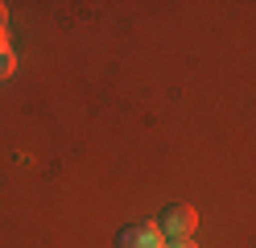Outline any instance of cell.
Instances as JSON below:
<instances>
[{
    "mask_svg": "<svg viewBox=\"0 0 256 248\" xmlns=\"http://www.w3.org/2000/svg\"><path fill=\"white\" fill-rule=\"evenodd\" d=\"M116 248H162V231H157V223H128L120 227Z\"/></svg>",
    "mask_w": 256,
    "mask_h": 248,
    "instance_id": "2",
    "label": "cell"
},
{
    "mask_svg": "<svg viewBox=\"0 0 256 248\" xmlns=\"http://www.w3.org/2000/svg\"><path fill=\"white\" fill-rule=\"evenodd\" d=\"M4 21H8V5H0V29H4Z\"/></svg>",
    "mask_w": 256,
    "mask_h": 248,
    "instance_id": "5",
    "label": "cell"
},
{
    "mask_svg": "<svg viewBox=\"0 0 256 248\" xmlns=\"http://www.w3.org/2000/svg\"><path fill=\"white\" fill-rule=\"evenodd\" d=\"M166 248H198V244H190V240H178V244H166Z\"/></svg>",
    "mask_w": 256,
    "mask_h": 248,
    "instance_id": "4",
    "label": "cell"
},
{
    "mask_svg": "<svg viewBox=\"0 0 256 248\" xmlns=\"http://www.w3.org/2000/svg\"><path fill=\"white\" fill-rule=\"evenodd\" d=\"M194 227H198V211H194V207H186V203H170V207H162L157 231H162L170 244L190 240V236H194Z\"/></svg>",
    "mask_w": 256,
    "mask_h": 248,
    "instance_id": "1",
    "label": "cell"
},
{
    "mask_svg": "<svg viewBox=\"0 0 256 248\" xmlns=\"http://www.w3.org/2000/svg\"><path fill=\"white\" fill-rule=\"evenodd\" d=\"M12 71H17V58H12V50H8V33L0 29V79H8Z\"/></svg>",
    "mask_w": 256,
    "mask_h": 248,
    "instance_id": "3",
    "label": "cell"
}]
</instances>
